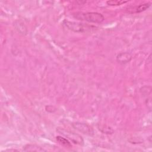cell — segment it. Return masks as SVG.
I'll list each match as a JSON object with an SVG mask.
<instances>
[{
    "instance_id": "6da1fadb",
    "label": "cell",
    "mask_w": 152,
    "mask_h": 152,
    "mask_svg": "<svg viewBox=\"0 0 152 152\" xmlns=\"http://www.w3.org/2000/svg\"><path fill=\"white\" fill-rule=\"evenodd\" d=\"M72 15L75 18L78 20H83L93 23H101L104 20V16L97 12H78L74 13Z\"/></svg>"
},
{
    "instance_id": "7a4b0ae2",
    "label": "cell",
    "mask_w": 152,
    "mask_h": 152,
    "mask_svg": "<svg viewBox=\"0 0 152 152\" xmlns=\"http://www.w3.org/2000/svg\"><path fill=\"white\" fill-rule=\"evenodd\" d=\"M62 25L68 30L77 33H85L90 31L95 30L96 28V27L94 26L68 20H64L62 23Z\"/></svg>"
},
{
    "instance_id": "3957f363",
    "label": "cell",
    "mask_w": 152,
    "mask_h": 152,
    "mask_svg": "<svg viewBox=\"0 0 152 152\" xmlns=\"http://www.w3.org/2000/svg\"><path fill=\"white\" fill-rule=\"evenodd\" d=\"M58 131L60 134L66 137V138H68L69 140H70L74 144H83L84 142V141H83L82 137L74 132H71V131H69L67 130L62 129H59L58 130Z\"/></svg>"
},
{
    "instance_id": "277c9868",
    "label": "cell",
    "mask_w": 152,
    "mask_h": 152,
    "mask_svg": "<svg viewBox=\"0 0 152 152\" xmlns=\"http://www.w3.org/2000/svg\"><path fill=\"white\" fill-rule=\"evenodd\" d=\"M72 126L75 129H77L78 131H79L80 132H82L84 134L92 135L94 133L92 128L86 124L81 122H75L72 124Z\"/></svg>"
},
{
    "instance_id": "5b68a950",
    "label": "cell",
    "mask_w": 152,
    "mask_h": 152,
    "mask_svg": "<svg viewBox=\"0 0 152 152\" xmlns=\"http://www.w3.org/2000/svg\"><path fill=\"white\" fill-rule=\"evenodd\" d=\"M132 59V55L128 52H121L116 56V61L118 63L125 64Z\"/></svg>"
},
{
    "instance_id": "8992f818",
    "label": "cell",
    "mask_w": 152,
    "mask_h": 152,
    "mask_svg": "<svg viewBox=\"0 0 152 152\" xmlns=\"http://www.w3.org/2000/svg\"><path fill=\"white\" fill-rule=\"evenodd\" d=\"M23 151H45L46 150L41 147L39 145L36 144H27L24 147H23Z\"/></svg>"
},
{
    "instance_id": "52a82bcc",
    "label": "cell",
    "mask_w": 152,
    "mask_h": 152,
    "mask_svg": "<svg viewBox=\"0 0 152 152\" xmlns=\"http://www.w3.org/2000/svg\"><path fill=\"white\" fill-rule=\"evenodd\" d=\"M56 140L59 144H61V145H62L66 147H71L72 146V145H71V142L69 141V140L65 138H64L62 136H59V135L57 136L56 137Z\"/></svg>"
},
{
    "instance_id": "ba28073f",
    "label": "cell",
    "mask_w": 152,
    "mask_h": 152,
    "mask_svg": "<svg viewBox=\"0 0 152 152\" xmlns=\"http://www.w3.org/2000/svg\"><path fill=\"white\" fill-rule=\"evenodd\" d=\"M151 5L150 3H145L141 5H140L139 6L137 7L134 10V11L132 12H136V13H139V12H141L142 11H145L146 10H147Z\"/></svg>"
},
{
    "instance_id": "9c48e42d",
    "label": "cell",
    "mask_w": 152,
    "mask_h": 152,
    "mask_svg": "<svg viewBox=\"0 0 152 152\" xmlns=\"http://www.w3.org/2000/svg\"><path fill=\"white\" fill-rule=\"evenodd\" d=\"M128 1H118V0H111V1H107L106 2L107 4L109 5H121L123 4L126 3Z\"/></svg>"
},
{
    "instance_id": "30bf717a",
    "label": "cell",
    "mask_w": 152,
    "mask_h": 152,
    "mask_svg": "<svg viewBox=\"0 0 152 152\" xmlns=\"http://www.w3.org/2000/svg\"><path fill=\"white\" fill-rule=\"evenodd\" d=\"M50 108H49V106H46V108H45V109H46V110L47 112H50V113H52V112H54L56 110V109H54V108H55L53 106H50Z\"/></svg>"
},
{
    "instance_id": "8fae6325",
    "label": "cell",
    "mask_w": 152,
    "mask_h": 152,
    "mask_svg": "<svg viewBox=\"0 0 152 152\" xmlns=\"http://www.w3.org/2000/svg\"><path fill=\"white\" fill-rule=\"evenodd\" d=\"M77 2L78 3V4H79V5H83V4H85L86 2V1H77Z\"/></svg>"
}]
</instances>
